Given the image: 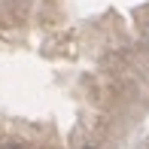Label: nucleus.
<instances>
[{
	"mask_svg": "<svg viewBox=\"0 0 149 149\" xmlns=\"http://www.w3.org/2000/svg\"><path fill=\"white\" fill-rule=\"evenodd\" d=\"M0 149H28V146H22V143H0Z\"/></svg>",
	"mask_w": 149,
	"mask_h": 149,
	"instance_id": "f257e3e1",
	"label": "nucleus"
},
{
	"mask_svg": "<svg viewBox=\"0 0 149 149\" xmlns=\"http://www.w3.org/2000/svg\"><path fill=\"white\" fill-rule=\"evenodd\" d=\"M82 149H94V146H82Z\"/></svg>",
	"mask_w": 149,
	"mask_h": 149,
	"instance_id": "f03ea898",
	"label": "nucleus"
}]
</instances>
